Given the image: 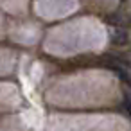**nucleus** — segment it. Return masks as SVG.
Instances as JSON below:
<instances>
[{
  "label": "nucleus",
  "instance_id": "nucleus-1",
  "mask_svg": "<svg viewBox=\"0 0 131 131\" xmlns=\"http://www.w3.org/2000/svg\"><path fill=\"white\" fill-rule=\"evenodd\" d=\"M127 40H129V36H127L126 29H122V27H113V29L110 31V41H111L113 45L124 47V45H127Z\"/></svg>",
  "mask_w": 131,
  "mask_h": 131
},
{
  "label": "nucleus",
  "instance_id": "nucleus-2",
  "mask_svg": "<svg viewBox=\"0 0 131 131\" xmlns=\"http://www.w3.org/2000/svg\"><path fill=\"white\" fill-rule=\"evenodd\" d=\"M124 106H126L127 113L131 115V93H127V95H126V99H124Z\"/></svg>",
  "mask_w": 131,
  "mask_h": 131
}]
</instances>
